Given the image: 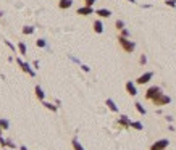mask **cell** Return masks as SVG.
Listing matches in <instances>:
<instances>
[{"instance_id":"obj_29","label":"cell","mask_w":176,"mask_h":150,"mask_svg":"<svg viewBox=\"0 0 176 150\" xmlns=\"http://www.w3.org/2000/svg\"><path fill=\"white\" fill-rule=\"evenodd\" d=\"M0 145H2V148L7 147V139H3L2 136H0Z\"/></svg>"},{"instance_id":"obj_28","label":"cell","mask_w":176,"mask_h":150,"mask_svg":"<svg viewBox=\"0 0 176 150\" xmlns=\"http://www.w3.org/2000/svg\"><path fill=\"white\" fill-rule=\"evenodd\" d=\"M139 63H141V65H146V63H147V57H146V55H141V58H139Z\"/></svg>"},{"instance_id":"obj_24","label":"cell","mask_w":176,"mask_h":150,"mask_svg":"<svg viewBox=\"0 0 176 150\" xmlns=\"http://www.w3.org/2000/svg\"><path fill=\"white\" fill-rule=\"evenodd\" d=\"M7 147H8V148H11V150H16L18 145L13 144V140H11V139H7Z\"/></svg>"},{"instance_id":"obj_17","label":"cell","mask_w":176,"mask_h":150,"mask_svg":"<svg viewBox=\"0 0 176 150\" xmlns=\"http://www.w3.org/2000/svg\"><path fill=\"white\" fill-rule=\"evenodd\" d=\"M131 128L136 129V131H142L144 129V124H142L141 121H131Z\"/></svg>"},{"instance_id":"obj_23","label":"cell","mask_w":176,"mask_h":150,"mask_svg":"<svg viewBox=\"0 0 176 150\" xmlns=\"http://www.w3.org/2000/svg\"><path fill=\"white\" fill-rule=\"evenodd\" d=\"M36 45H37L39 49H44V47H47V42H45V39H37L36 40Z\"/></svg>"},{"instance_id":"obj_7","label":"cell","mask_w":176,"mask_h":150,"mask_svg":"<svg viewBox=\"0 0 176 150\" xmlns=\"http://www.w3.org/2000/svg\"><path fill=\"white\" fill-rule=\"evenodd\" d=\"M124 89H126V92L131 97H136L137 95V87H136V82H134V81H128L126 84H124Z\"/></svg>"},{"instance_id":"obj_9","label":"cell","mask_w":176,"mask_h":150,"mask_svg":"<svg viewBox=\"0 0 176 150\" xmlns=\"http://www.w3.org/2000/svg\"><path fill=\"white\" fill-rule=\"evenodd\" d=\"M117 123H118V126H121V128H124V129L131 128V120H129L126 115H120V118H118Z\"/></svg>"},{"instance_id":"obj_14","label":"cell","mask_w":176,"mask_h":150,"mask_svg":"<svg viewBox=\"0 0 176 150\" xmlns=\"http://www.w3.org/2000/svg\"><path fill=\"white\" fill-rule=\"evenodd\" d=\"M71 5H73V0H60L58 2L60 10H68V8H71Z\"/></svg>"},{"instance_id":"obj_26","label":"cell","mask_w":176,"mask_h":150,"mask_svg":"<svg viewBox=\"0 0 176 150\" xmlns=\"http://www.w3.org/2000/svg\"><path fill=\"white\" fill-rule=\"evenodd\" d=\"M97 2V0H84V5L87 7H94V3Z\"/></svg>"},{"instance_id":"obj_37","label":"cell","mask_w":176,"mask_h":150,"mask_svg":"<svg viewBox=\"0 0 176 150\" xmlns=\"http://www.w3.org/2000/svg\"><path fill=\"white\" fill-rule=\"evenodd\" d=\"M3 150H8V148H7V147H5V148H3Z\"/></svg>"},{"instance_id":"obj_31","label":"cell","mask_w":176,"mask_h":150,"mask_svg":"<svg viewBox=\"0 0 176 150\" xmlns=\"http://www.w3.org/2000/svg\"><path fill=\"white\" fill-rule=\"evenodd\" d=\"M81 69H82L84 73H89V71H91V68L87 66V65H81Z\"/></svg>"},{"instance_id":"obj_35","label":"cell","mask_w":176,"mask_h":150,"mask_svg":"<svg viewBox=\"0 0 176 150\" xmlns=\"http://www.w3.org/2000/svg\"><path fill=\"white\" fill-rule=\"evenodd\" d=\"M128 2H131V3H136V0H128Z\"/></svg>"},{"instance_id":"obj_27","label":"cell","mask_w":176,"mask_h":150,"mask_svg":"<svg viewBox=\"0 0 176 150\" xmlns=\"http://www.w3.org/2000/svg\"><path fill=\"white\" fill-rule=\"evenodd\" d=\"M120 36H123V37H129V31H128V29H121V31H120Z\"/></svg>"},{"instance_id":"obj_19","label":"cell","mask_w":176,"mask_h":150,"mask_svg":"<svg viewBox=\"0 0 176 150\" xmlns=\"http://www.w3.org/2000/svg\"><path fill=\"white\" fill-rule=\"evenodd\" d=\"M18 50H20L21 55H26L27 53V47H26L24 42H18Z\"/></svg>"},{"instance_id":"obj_5","label":"cell","mask_w":176,"mask_h":150,"mask_svg":"<svg viewBox=\"0 0 176 150\" xmlns=\"http://www.w3.org/2000/svg\"><path fill=\"white\" fill-rule=\"evenodd\" d=\"M152 78H154V73H152V71H147V73H144V74H141V76H139L134 82H136L137 86H144V84H147Z\"/></svg>"},{"instance_id":"obj_6","label":"cell","mask_w":176,"mask_h":150,"mask_svg":"<svg viewBox=\"0 0 176 150\" xmlns=\"http://www.w3.org/2000/svg\"><path fill=\"white\" fill-rule=\"evenodd\" d=\"M168 145H170V140L168 139H160V140H157V142L152 144L150 150H165Z\"/></svg>"},{"instance_id":"obj_21","label":"cell","mask_w":176,"mask_h":150,"mask_svg":"<svg viewBox=\"0 0 176 150\" xmlns=\"http://www.w3.org/2000/svg\"><path fill=\"white\" fill-rule=\"evenodd\" d=\"M115 27H117L118 31L124 29V21H123V20H117V21H115Z\"/></svg>"},{"instance_id":"obj_30","label":"cell","mask_w":176,"mask_h":150,"mask_svg":"<svg viewBox=\"0 0 176 150\" xmlns=\"http://www.w3.org/2000/svg\"><path fill=\"white\" fill-rule=\"evenodd\" d=\"M5 44H7V47H8V49H11L13 52H15V45H13V44H11L10 40H5Z\"/></svg>"},{"instance_id":"obj_13","label":"cell","mask_w":176,"mask_h":150,"mask_svg":"<svg viewBox=\"0 0 176 150\" xmlns=\"http://www.w3.org/2000/svg\"><path fill=\"white\" fill-rule=\"evenodd\" d=\"M105 105L108 107L110 111H113V113H118V107H117V104L113 102V98H107V100H105Z\"/></svg>"},{"instance_id":"obj_1","label":"cell","mask_w":176,"mask_h":150,"mask_svg":"<svg viewBox=\"0 0 176 150\" xmlns=\"http://www.w3.org/2000/svg\"><path fill=\"white\" fill-rule=\"evenodd\" d=\"M118 44H120V47H121L126 53H133L134 49H136V44H134L129 37H123V36H120V34H118Z\"/></svg>"},{"instance_id":"obj_4","label":"cell","mask_w":176,"mask_h":150,"mask_svg":"<svg viewBox=\"0 0 176 150\" xmlns=\"http://www.w3.org/2000/svg\"><path fill=\"white\" fill-rule=\"evenodd\" d=\"M16 63L20 65V68H21L23 71H24V73H26L29 78H34V76H36V71L31 68V65H29V63H24V62H21L20 58H16Z\"/></svg>"},{"instance_id":"obj_33","label":"cell","mask_w":176,"mask_h":150,"mask_svg":"<svg viewBox=\"0 0 176 150\" xmlns=\"http://www.w3.org/2000/svg\"><path fill=\"white\" fill-rule=\"evenodd\" d=\"M20 150H27V147H24V145H21V147H20Z\"/></svg>"},{"instance_id":"obj_20","label":"cell","mask_w":176,"mask_h":150,"mask_svg":"<svg viewBox=\"0 0 176 150\" xmlns=\"http://www.w3.org/2000/svg\"><path fill=\"white\" fill-rule=\"evenodd\" d=\"M134 107H136L137 113H141V115H146V113H147V110L144 108V107H142V104H141V102H136V104H134Z\"/></svg>"},{"instance_id":"obj_16","label":"cell","mask_w":176,"mask_h":150,"mask_svg":"<svg viewBox=\"0 0 176 150\" xmlns=\"http://www.w3.org/2000/svg\"><path fill=\"white\" fill-rule=\"evenodd\" d=\"M34 26H24V27H23V34H24V36H31V34H34Z\"/></svg>"},{"instance_id":"obj_11","label":"cell","mask_w":176,"mask_h":150,"mask_svg":"<svg viewBox=\"0 0 176 150\" xmlns=\"http://www.w3.org/2000/svg\"><path fill=\"white\" fill-rule=\"evenodd\" d=\"M95 15L100 16V18H110L112 16V11H110L108 8H99V10H95Z\"/></svg>"},{"instance_id":"obj_10","label":"cell","mask_w":176,"mask_h":150,"mask_svg":"<svg viewBox=\"0 0 176 150\" xmlns=\"http://www.w3.org/2000/svg\"><path fill=\"white\" fill-rule=\"evenodd\" d=\"M34 94H36V98H37V100H40V102H44V100H45V94H44L42 87H40L39 84L34 87Z\"/></svg>"},{"instance_id":"obj_36","label":"cell","mask_w":176,"mask_h":150,"mask_svg":"<svg viewBox=\"0 0 176 150\" xmlns=\"http://www.w3.org/2000/svg\"><path fill=\"white\" fill-rule=\"evenodd\" d=\"M0 18H2V11H0Z\"/></svg>"},{"instance_id":"obj_12","label":"cell","mask_w":176,"mask_h":150,"mask_svg":"<svg viewBox=\"0 0 176 150\" xmlns=\"http://www.w3.org/2000/svg\"><path fill=\"white\" fill-rule=\"evenodd\" d=\"M92 27H94L95 34H102V32H104V23H102L100 20H95L94 24H92Z\"/></svg>"},{"instance_id":"obj_8","label":"cell","mask_w":176,"mask_h":150,"mask_svg":"<svg viewBox=\"0 0 176 150\" xmlns=\"http://www.w3.org/2000/svg\"><path fill=\"white\" fill-rule=\"evenodd\" d=\"M76 13H78L79 16H91L92 13H95V11H94V8H92V7L84 5V7H79V8H78Z\"/></svg>"},{"instance_id":"obj_3","label":"cell","mask_w":176,"mask_h":150,"mask_svg":"<svg viewBox=\"0 0 176 150\" xmlns=\"http://www.w3.org/2000/svg\"><path fill=\"white\" fill-rule=\"evenodd\" d=\"M160 94H162L160 86H150V87L146 91V100H150V102H152L157 95H160Z\"/></svg>"},{"instance_id":"obj_18","label":"cell","mask_w":176,"mask_h":150,"mask_svg":"<svg viewBox=\"0 0 176 150\" xmlns=\"http://www.w3.org/2000/svg\"><path fill=\"white\" fill-rule=\"evenodd\" d=\"M42 104H44V107H45V108H47V110H50V111H53V113L58 110V107H57V105H53V104H50V102H45V100H44Z\"/></svg>"},{"instance_id":"obj_34","label":"cell","mask_w":176,"mask_h":150,"mask_svg":"<svg viewBox=\"0 0 176 150\" xmlns=\"http://www.w3.org/2000/svg\"><path fill=\"white\" fill-rule=\"evenodd\" d=\"M3 131H5V129H3L2 126H0V136H2V132H3Z\"/></svg>"},{"instance_id":"obj_25","label":"cell","mask_w":176,"mask_h":150,"mask_svg":"<svg viewBox=\"0 0 176 150\" xmlns=\"http://www.w3.org/2000/svg\"><path fill=\"white\" fill-rule=\"evenodd\" d=\"M165 3H166L168 7H171V8L176 7V0H165Z\"/></svg>"},{"instance_id":"obj_32","label":"cell","mask_w":176,"mask_h":150,"mask_svg":"<svg viewBox=\"0 0 176 150\" xmlns=\"http://www.w3.org/2000/svg\"><path fill=\"white\" fill-rule=\"evenodd\" d=\"M32 66H34L36 69L39 68V60H34V63H32Z\"/></svg>"},{"instance_id":"obj_2","label":"cell","mask_w":176,"mask_h":150,"mask_svg":"<svg viewBox=\"0 0 176 150\" xmlns=\"http://www.w3.org/2000/svg\"><path fill=\"white\" fill-rule=\"evenodd\" d=\"M152 104H154L155 107H165V105H168L171 104V97L170 95H166V94L162 92L160 95H157L154 100H152Z\"/></svg>"},{"instance_id":"obj_22","label":"cell","mask_w":176,"mask_h":150,"mask_svg":"<svg viewBox=\"0 0 176 150\" xmlns=\"http://www.w3.org/2000/svg\"><path fill=\"white\" fill-rule=\"evenodd\" d=\"M0 126L7 131L8 128H10V123H8V120H5V118H0Z\"/></svg>"},{"instance_id":"obj_15","label":"cell","mask_w":176,"mask_h":150,"mask_svg":"<svg viewBox=\"0 0 176 150\" xmlns=\"http://www.w3.org/2000/svg\"><path fill=\"white\" fill-rule=\"evenodd\" d=\"M71 145H73V148H75V150H84V147L81 145V142L78 140V137H75L71 140Z\"/></svg>"}]
</instances>
